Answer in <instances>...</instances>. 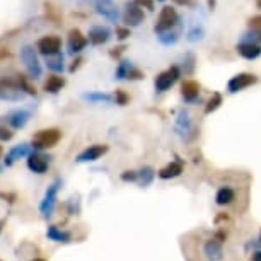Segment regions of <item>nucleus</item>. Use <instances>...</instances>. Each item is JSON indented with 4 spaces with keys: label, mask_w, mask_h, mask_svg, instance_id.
<instances>
[{
    "label": "nucleus",
    "mask_w": 261,
    "mask_h": 261,
    "mask_svg": "<svg viewBox=\"0 0 261 261\" xmlns=\"http://www.w3.org/2000/svg\"><path fill=\"white\" fill-rule=\"evenodd\" d=\"M62 139V132L58 128H45V130H39L38 134L33 137V150H45L55 147Z\"/></svg>",
    "instance_id": "nucleus-1"
},
{
    "label": "nucleus",
    "mask_w": 261,
    "mask_h": 261,
    "mask_svg": "<svg viewBox=\"0 0 261 261\" xmlns=\"http://www.w3.org/2000/svg\"><path fill=\"white\" fill-rule=\"evenodd\" d=\"M60 188H62V179L57 178L50 186H48V190L45 191V196H43L41 203H39V212H41V215L45 217V219L51 217L53 212H55L58 191H60Z\"/></svg>",
    "instance_id": "nucleus-2"
},
{
    "label": "nucleus",
    "mask_w": 261,
    "mask_h": 261,
    "mask_svg": "<svg viewBox=\"0 0 261 261\" xmlns=\"http://www.w3.org/2000/svg\"><path fill=\"white\" fill-rule=\"evenodd\" d=\"M21 60L24 63V67L28 68V73L31 75V79H39L43 73V68H41V63H39V58H38V53L34 50L33 46H22L21 48Z\"/></svg>",
    "instance_id": "nucleus-3"
},
{
    "label": "nucleus",
    "mask_w": 261,
    "mask_h": 261,
    "mask_svg": "<svg viewBox=\"0 0 261 261\" xmlns=\"http://www.w3.org/2000/svg\"><path fill=\"white\" fill-rule=\"evenodd\" d=\"M181 24V19L176 12V9H172L169 6L162 7V11L159 14V19H157V24L154 26V31L155 34L159 33H164V31H169V29L179 26Z\"/></svg>",
    "instance_id": "nucleus-4"
},
{
    "label": "nucleus",
    "mask_w": 261,
    "mask_h": 261,
    "mask_svg": "<svg viewBox=\"0 0 261 261\" xmlns=\"http://www.w3.org/2000/svg\"><path fill=\"white\" fill-rule=\"evenodd\" d=\"M24 91L21 89L17 81L12 79H0V99L2 101H21L24 99Z\"/></svg>",
    "instance_id": "nucleus-5"
},
{
    "label": "nucleus",
    "mask_w": 261,
    "mask_h": 261,
    "mask_svg": "<svg viewBox=\"0 0 261 261\" xmlns=\"http://www.w3.org/2000/svg\"><path fill=\"white\" fill-rule=\"evenodd\" d=\"M181 77V70L178 65H172L169 67L167 70L161 72L159 75L155 77V91L157 92H166L169 91L172 86H174L176 82H178V79Z\"/></svg>",
    "instance_id": "nucleus-6"
},
{
    "label": "nucleus",
    "mask_w": 261,
    "mask_h": 261,
    "mask_svg": "<svg viewBox=\"0 0 261 261\" xmlns=\"http://www.w3.org/2000/svg\"><path fill=\"white\" fill-rule=\"evenodd\" d=\"M176 134H178L183 140H191L195 137V126L193 121H191V116L188 111L181 110L178 118H176V126H174Z\"/></svg>",
    "instance_id": "nucleus-7"
},
{
    "label": "nucleus",
    "mask_w": 261,
    "mask_h": 261,
    "mask_svg": "<svg viewBox=\"0 0 261 261\" xmlns=\"http://www.w3.org/2000/svg\"><path fill=\"white\" fill-rule=\"evenodd\" d=\"M60 48H62V39L55 36V34H48V36L39 38L36 43V50L45 57L57 55V53H60Z\"/></svg>",
    "instance_id": "nucleus-8"
},
{
    "label": "nucleus",
    "mask_w": 261,
    "mask_h": 261,
    "mask_svg": "<svg viewBox=\"0 0 261 261\" xmlns=\"http://www.w3.org/2000/svg\"><path fill=\"white\" fill-rule=\"evenodd\" d=\"M256 82H258V77H256L254 73H248V72L238 73V75H234L227 82V92L236 94V92H239L243 89H248V87H251Z\"/></svg>",
    "instance_id": "nucleus-9"
},
{
    "label": "nucleus",
    "mask_w": 261,
    "mask_h": 261,
    "mask_svg": "<svg viewBox=\"0 0 261 261\" xmlns=\"http://www.w3.org/2000/svg\"><path fill=\"white\" fill-rule=\"evenodd\" d=\"M144 19H145V14L135 4V0H130V2L125 4V14H123V21H125L126 26L137 28V26H140V24L144 22Z\"/></svg>",
    "instance_id": "nucleus-10"
},
{
    "label": "nucleus",
    "mask_w": 261,
    "mask_h": 261,
    "mask_svg": "<svg viewBox=\"0 0 261 261\" xmlns=\"http://www.w3.org/2000/svg\"><path fill=\"white\" fill-rule=\"evenodd\" d=\"M50 167V157L39 150H33L28 155V169L34 174H45Z\"/></svg>",
    "instance_id": "nucleus-11"
},
{
    "label": "nucleus",
    "mask_w": 261,
    "mask_h": 261,
    "mask_svg": "<svg viewBox=\"0 0 261 261\" xmlns=\"http://www.w3.org/2000/svg\"><path fill=\"white\" fill-rule=\"evenodd\" d=\"M94 7L96 12L110 22H118V19H120V9L115 4V0H96Z\"/></svg>",
    "instance_id": "nucleus-12"
},
{
    "label": "nucleus",
    "mask_w": 261,
    "mask_h": 261,
    "mask_svg": "<svg viewBox=\"0 0 261 261\" xmlns=\"http://www.w3.org/2000/svg\"><path fill=\"white\" fill-rule=\"evenodd\" d=\"M108 152V145L105 144H94V145H89L87 149H84L81 154L75 157V162L79 164H86V162H96L99 161L102 155Z\"/></svg>",
    "instance_id": "nucleus-13"
},
{
    "label": "nucleus",
    "mask_w": 261,
    "mask_h": 261,
    "mask_svg": "<svg viewBox=\"0 0 261 261\" xmlns=\"http://www.w3.org/2000/svg\"><path fill=\"white\" fill-rule=\"evenodd\" d=\"M87 45V38L79 31V29H72L68 33V41H67V48L70 55H79Z\"/></svg>",
    "instance_id": "nucleus-14"
},
{
    "label": "nucleus",
    "mask_w": 261,
    "mask_h": 261,
    "mask_svg": "<svg viewBox=\"0 0 261 261\" xmlns=\"http://www.w3.org/2000/svg\"><path fill=\"white\" fill-rule=\"evenodd\" d=\"M203 254L208 261H222L224 259V248L222 243H219L215 238L205 241L203 244Z\"/></svg>",
    "instance_id": "nucleus-15"
},
{
    "label": "nucleus",
    "mask_w": 261,
    "mask_h": 261,
    "mask_svg": "<svg viewBox=\"0 0 261 261\" xmlns=\"http://www.w3.org/2000/svg\"><path fill=\"white\" fill-rule=\"evenodd\" d=\"M33 152V147L29 144H17L14 145L11 150H9V154L6 157V166L11 167L14 162H17L19 159H24V157H28L29 154Z\"/></svg>",
    "instance_id": "nucleus-16"
},
{
    "label": "nucleus",
    "mask_w": 261,
    "mask_h": 261,
    "mask_svg": "<svg viewBox=\"0 0 261 261\" xmlns=\"http://www.w3.org/2000/svg\"><path fill=\"white\" fill-rule=\"evenodd\" d=\"M87 36H89L87 41H89L91 45L99 46V45H105V43L110 41L111 31L106 26H94V28H91V31H89Z\"/></svg>",
    "instance_id": "nucleus-17"
},
{
    "label": "nucleus",
    "mask_w": 261,
    "mask_h": 261,
    "mask_svg": "<svg viewBox=\"0 0 261 261\" xmlns=\"http://www.w3.org/2000/svg\"><path fill=\"white\" fill-rule=\"evenodd\" d=\"M238 53L246 60H256V58L261 57V45L258 43H251V41H243L238 45Z\"/></svg>",
    "instance_id": "nucleus-18"
},
{
    "label": "nucleus",
    "mask_w": 261,
    "mask_h": 261,
    "mask_svg": "<svg viewBox=\"0 0 261 261\" xmlns=\"http://www.w3.org/2000/svg\"><path fill=\"white\" fill-rule=\"evenodd\" d=\"M236 201V190L232 188V186H220L219 190H217L215 193V205L219 206H229L232 205Z\"/></svg>",
    "instance_id": "nucleus-19"
},
{
    "label": "nucleus",
    "mask_w": 261,
    "mask_h": 261,
    "mask_svg": "<svg viewBox=\"0 0 261 261\" xmlns=\"http://www.w3.org/2000/svg\"><path fill=\"white\" fill-rule=\"evenodd\" d=\"M29 118H31V113L26 111V110H16L12 113H9L7 115V123L11 125L14 130H21V128H24L28 125Z\"/></svg>",
    "instance_id": "nucleus-20"
},
{
    "label": "nucleus",
    "mask_w": 261,
    "mask_h": 261,
    "mask_svg": "<svg viewBox=\"0 0 261 261\" xmlns=\"http://www.w3.org/2000/svg\"><path fill=\"white\" fill-rule=\"evenodd\" d=\"M183 169H185L183 162H181V161H172L167 166L162 167V169H159L157 176H159L161 179H174V178H178V176L183 174Z\"/></svg>",
    "instance_id": "nucleus-21"
},
{
    "label": "nucleus",
    "mask_w": 261,
    "mask_h": 261,
    "mask_svg": "<svg viewBox=\"0 0 261 261\" xmlns=\"http://www.w3.org/2000/svg\"><path fill=\"white\" fill-rule=\"evenodd\" d=\"M181 96L186 102H195L200 96V84L196 81H185L181 86Z\"/></svg>",
    "instance_id": "nucleus-22"
},
{
    "label": "nucleus",
    "mask_w": 261,
    "mask_h": 261,
    "mask_svg": "<svg viewBox=\"0 0 261 261\" xmlns=\"http://www.w3.org/2000/svg\"><path fill=\"white\" fill-rule=\"evenodd\" d=\"M46 238L53 241V243H60V244H70L72 243V234L67 230H62L57 225H48L46 227Z\"/></svg>",
    "instance_id": "nucleus-23"
},
{
    "label": "nucleus",
    "mask_w": 261,
    "mask_h": 261,
    "mask_svg": "<svg viewBox=\"0 0 261 261\" xmlns=\"http://www.w3.org/2000/svg\"><path fill=\"white\" fill-rule=\"evenodd\" d=\"M248 28L249 33L246 34L244 41H251V43H261V16H254L248 19Z\"/></svg>",
    "instance_id": "nucleus-24"
},
{
    "label": "nucleus",
    "mask_w": 261,
    "mask_h": 261,
    "mask_svg": "<svg viewBox=\"0 0 261 261\" xmlns=\"http://www.w3.org/2000/svg\"><path fill=\"white\" fill-rule=\"evenodd\" d=\"M181 33H183V24H179V26L169 29V31L159 33V34H157V39H159L162 45L171 46V45H176V43H178Z\"/></svg>",
    "instance_id": "nucleus-25"
},
{
    "label": "nucleus",
    "mask_w": 261,
    "mask_h": 261,
    "mask_svg": "<svg viewBox=\"0 0 261 261\" xmlns=\"http://www.w3.org/2000/svg\"><path fill=\"white\" fill-rule=\"evenodd\" d=\"M63 86H65V79L60 75H50L45 81L43 89L46 92H50V94H57V92H60L63 89Z\"/></svg>",
    "instance_id": "nucleus-26"
},
{
    "label": "nucleus",
    "mask_w": 261,
    "mask_h": 261,
    "mask_svg": "<svg viewBox=\"0 0 261 261\" xmlns=\"http://www.w3.org/2000/svg\"><path fill=\"white\" fill-rule=\"evenodd\" d=\"M137 172H139V179H137V181H139L140 186H144V188H145V186H149L152 181H154V178H155V171L152 169L150 166L142 167V169L137 171Z\"/></svg>",
    "instance_id": "nucleus-27"
},
{
    "label": "nucleus",
    "mask_w": 261,
    "mask_h": 261,
    "mask_svg": "<svg viewBox=\"0 0 261 261\" xmlns=\"http://www.w3.org/2000/svg\"><path fill=\"white\" fill-rule=\"evenodd\" d=\"M46 67L51 72H63V55L57 53V55L46 57Z\"/></svg>",
    "instance_id": "nucleus-28"
},
{
    "label": "nucleus",
    "mask_w": 261,
    "mask_h": 261,
    "mask_svg": "<svg viewBox=\"0 0 261 261\" xmlns=\"http://www.w3.org/2000/svg\"><path fill=\"white\" fill-rule=\"evenodd\" d=\"M220 105H222V94H220V92H214L205 105V115H210V113H214L215 110H219Z\"/></svg>",
    "instance_id": "nucleus-29"
},
{
    "label": "nucleus",
    "mask_w": 261,
    "mask_h": 261,
    "mask_svg": "<svg viewBox=\"0 0 261 261\" xmlns=\"http://www.w3.org/2000/svg\"><path fill=\"white\" fill-rule=\"evenodd\" d=\"M84 99L91 102H111L115 97L108 92H87V94H84Z\"/></svg>",
    "instance_id": "nucleus-30"
},
{
    "label": "nucleus",
    "mask_w": 261,
    "mask_h": 261,
    "mask_svg": "<svg viewBox=\"0 0 261 261\" xmlns=\"http://www.w3.org/2000/svg\"><path fill=\"white\" fill-rule=\"evenodd\" d=\"M134 68V65H132V62L128 60H121L120 63H118V68L115 72V77L118 79V81H123V79H128V73H130V70Z\"/></svg>",
    "instance_id": "nucleus-31"
},
{
    "label": "nucleus",
    "mask_w": 261,
    "mask_h": 261,
    "mask_svg": "<svg viewBox=\"0 0 261 261\" xmlns=\"http://www.w3.org/2000/svg\"><path fill=\"white\" fill-rule=\"evenodd\" d=\"M203 36H205V29H203V26H193L188 31V34H186V39L188 41H191V43H195V41H201L203 39Z\"/></svg>",
    "instance_id": "nucleus-32"
},
{
    "label": "nucleus",
    "mask_w": 261,
    "mask_h": 261,
    "mask_svg": "<svg viewBox=\"0 0 261 261\" xmlns=\"http://www.w3.org/2000/svg\"><path fill=\"white\" fill-rule=\"evenodd\" d=\"M17 82L21 86V89L24 91V94H29V96H36V89L29 84V81L24 75H17Z\"/></svg>",
    "instance_id": "nucleus-33"
},
{
    "label": "nucleus",
    "mask_w": 261,
    "mask_h": 261,
    "mask_svg": "<svg viewBox=\"0 0 261 261\" xmlns=\"http://www.w3.org/2000/svg\"><path fill=\"white\" fill-rule=\"evenodd\" d=\"M183 63H185V65H183L185 73H193V70H195V63H196L193 53H186V55H185V62H183Z\"/></svg>",
    "instance_id": "nucleus-34"
},
{
    "label": "nucleus",
    "mask_w": 261,
    "mask_h": 261,
    "mask_svg": "<svg viewBox=\"0 0 261 261\" xmlns=\"http://www.w3.org/2000/svg\"><path fill=\"white\" fill-rule=\"evenodd\" d=\"M113 97H115L116 105H120V106H125V105H128V101H130V96H128L123 89H116Z\"/></svg>",
    "instance_id": "nucleus-35"
},
{
    "label": "nucleus",
    "mask_w": 261,
    "mask_h": 261,
    "mask_svg": "<svg viewBox=\"0 0 261 261\" xmlns=\"http://www.w3.org/2000/svg\"><path fill=\"white\" fill-rule=\"evenodd\" d=\"M120 178H121V181H125V183H134V181L139 179V172L137 171H123Z\"/></svg>",
    "instance_id": "nucleus-36"
},
{
    "label": "nucleus",
    "mask_w": 261,
    "mask_h": 261,
    "mask_svg": "<svg viewBox=\"0 0 261 261\" xmlns=\"http://www.w3.org/2000/svg\"><path fill=\"white\" fill-rule=\"evenodd\" d=\"M14 137V134L11 130H9L7 126H2L0 125V142H7V140H11Z\"/></svg>",
    "instance_id": "nucleus-37"
},
{
    "label": "nucleus",
    "mask_w": 261,
    "mask_h": 261,
    "mask_svg": "<svg viewBox=\"0 0 261 261\" xmlns=\"http://www.w3.org/2000/svg\"><path fill=\"white\" fill-rule=\"evenodd\" d=\"M135 4L139 6L140 9H147V11H154V0H135Z\"/></svg>",
    "instance_id": "nucleus-38"
},
{
    "label": "nucleus",
    "mask_w": 261,
    "mask_h": 261,
    "mask_svg": "<svg viewBox=\"0 0 261 261\" xmlns=\"http://www.w3.org/2000/svg\"><path fill=\"white\" fill-rule=\"evenodd\" d=\"M145 75H144V72H140L139 68H132L130 70V73H128V79H130V81H140V79H144Z\"/></svg>",
    "instance_id": "nucleus-39"
},
{
    "label": "nucleus",
    "mask_w": 261,
    "mask_h": 261,
    "mask_svg": "<svg viewBox=\"0 0 261 261\" xmlns=\"http://www.w3.org/2000/svg\"><path fill=\"white\" fill-rule=\"evenodd\" d=\"M130 36V29L128 28H116V38L118 39H126Z\"/></svg>",
    "instance_id": "nucleus-40"
},
{
    "label": "nucleus",
    "mask_w": 261,
    "mask_h": 261,
    "mask_svg": "<svg viewBox=\"0 0 261 261\" xmlns=\"http://www.w3.org/2000/svg\"><path fill=\"white\" fill-rule=\"evenodd\" d=\"M174 4L178 6H185V7H195L196 6V0H172Z\"/></svg>",
    "instance_id": "nucleus-41"
},
{
    "label": "nucleus",
    "mask_w": 261,
    "mask_h": 261,
    "mask_svg": "<svg viewBox=\"0 0 261 261\" xmlns=\"http://www.w3.org/2000/svg\"><path fill=\"white\" fill-rule=\"evenodd\" d=\"M81 63H82V58H77V60H73V63L70 65V68H68V70H70V73H73L77 70L79 67H81Z\"/></svg>",
    "instance_id": "nucleus-42"
},
{
    "label": "nucleus",
    "mask_w": 261,
    "mask_h": 261,
    "mask_svg": "<svg viewBox=\"0 0 261 261\" xmlns=\"http://www.w3.org/2000/svg\"><path fill=\"white\" fill-rule=\"evenodd\" d=\"M123 50H125V46H118V48H113V50H111V53H110V55L113 57V58H118V57H120L121 55V51Z\"/></svg>",
    "instance_id": "nucleus-43"
},
{
    "label": "nucleus",
    "mask_w": 261,
    "mask_h": 261,
    "mask_svg": "<svg viewBox=\"0 0 261 261\" xmlns=\"http://www.w3.org/2000/svg\"><path fill=\"white\" fill-rule=\"evenodd\" d=\"M206 6H208L210 11H214L215 6H217V0H206Z\"/></svg>",
    "instance_id": "nucleus-44"
},
{
    "label": "nucleus",
    "mask_w": 261,
    "mask_h": 261,
    "mask_svg": "<svg viewBox=\"0 0 261 261\" xmlns=\"http://www.w3.org/2000/svg\"><path fill=\"white\" fill-rule=\"evenodd\" d=\"M251 261H261V251H256V253H253V258H251Z\"/></svg>",
    "instance_id": "nucleus-45"
},
{
    "label": "nucleus",
    "mask_w": 261,
    "mask_h": 261,
    "mask_svg": "<svg viewBox=\"0 0 261 261\" xmlns=\"http://www.w3.org/2000/svg\"><path fill=\"white\" fill-rule=\"evenodd\" d=\"M2 229H4V220H0V232H2Z\"/></svg>",
    "instance_id": "nucleus-46"
},
{
    "label": "nucleus",
    "mask_w": 261,
    "mask_h": 261,
    "mask_svg": "<svg viewBox=\"0 0 261 261\" xmlns=\"http://www.w3.org/2000/svg\"><path fill=\"white\" fill-rule=\"evenodd\" d=\"M256 6H258V9H261V0H256Z\"/></svg>",
    "instance_id": "nucleus-47"
},
{
    "label": "nucleus",
    "mask_w": 261,
    "mask_h": 261,
    "mask_svg": "<svg viewBox=\"0 0 261 261\" xmlns=\"http://www.w3.org/2000/svg\"><path fill=\"white\" fill-rule=\"evenodd\" d=\"M31 261H45L43 258H34V259H31Z\"/></svg>",
    "instance_id": "nucleus-48"
},
{
    "label": "nucleus",
    "mask_w": 261,
    "mask_h": 261,
    "mask_svg": "<svg viewBox=\"0 0 261 261\" xmlns=\"http://www.w3.org/2000/svg\"><path fill=\"white\" fill-rule=\"evenodd\" d=\"M2 154H4V150H2V147H0V157H2Z\"/></svg>",
    "instance_id": "nucleus-49"
},
{
    "label": "nucleus",
    "mask_w": 261,
    "mask_h": 261,
    "mask_svg": "<svg viewBox=\"0 0 261 261\" xmlns=\"http://www.w3.org/2000/svg\"><path fill=\"white\" fill-rule=\"evenodd\" d=\"M259 244H261V232H259Z\"/></svg>",
    "instance_id": "nucleus-50"
},
{
    "label": "nucleus",
    "mask_w": 261,
    "mask_h": 261,
    "mask_svg": "<svg viewBox=\"0 0 261 261\" xmlns=\"http://www.w3.org/2000/svg\"><path fill=\"white\" fill-rule=\"evenodd\" d=\"M159 2H164V0H159Z\"/></svg>",
    "instance_id": "nucleus-51"
},
{
    "label": "nucleus",
    "mask_w": 261,
    "mask_h": 261,
    "mask_svg": "<svg viewBox=\"0 0 261 261\" xmlns=\"http://www.w3.org/2000/svg\"><path fill=\"white\" fill-rule=\"evenodd\" d=\"M0 171H2V166H0Z\"/></svg>",
    "instance_id": "nucleus-52"
},
{
    "label": "nucleus",
    "mask_w": 261,
    "mask_h": 261,
    "mask_svg": "<svg viewBox=\"0 0 261 261\" xmlns=\"http://www.w3.org/2000/svg\"><path fill=\"white\" fill-rule=\"evenodd\" d=\"M0 261H2V259H0Z\"/></svg>",
    "instance_id": "nucleus-53"
}]
</instances>
